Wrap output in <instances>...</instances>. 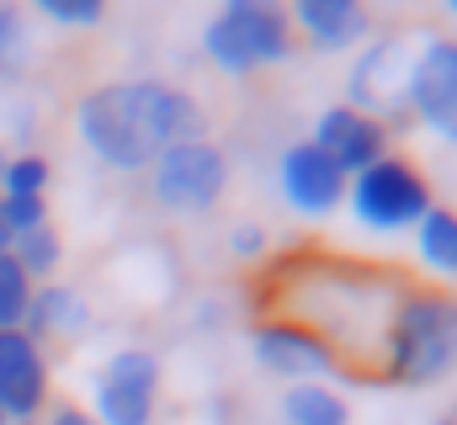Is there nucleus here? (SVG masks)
Returning a JSON list of instances; mask_svg holds the SVG:
<instances>
[{"label": "nucleus", "mask_w": 457, "mask_h": 425, "mask_svg": "<svg viewBox=\"0 0 457 425\" xmlns=\"http://www.w3.org/2000/svg\"><path fill=\"white\" fill-rule=\"evenodd\" d=\"M37 11H43L48 21H59V27H96V21L107 16L102 0H37Z\"/></svg>", "instance_id": "20"}, {"label": "nucleus", "mask_w": 457, "mask_h": 425, "mask_svg": "<svg viewBox=\"0 0 457 425\" xmlns=\"http://www.w3.org/2000/svg\"><path fill=\"white\" fill-rule=\"evenodd\" d=\"M282 421L287 425H351V404L330 383H293L282 394Z\"/></svg>", "instance_id": "15"}, {"label": "nucleus", "mask_w": 457, "mask_h": 425, "mask_svg": "<svg viewBox=\"0 0 457 425\" xmlns=\"http://www.w3.org/2000/svg\"><path fill=\"white\" fill-rule=\"evenodd\" d=\"M309 144L325 149V154L341 165V176L351 181L356 171H367V165H378V160L388 154V128H383L378 117H367V112H356V106L341 102V106H325V112H320Z\"/></svg>", "instance_id": "12"}, {"label": "nucleus", "mask_w": 457, "mask_h": 425, "mask_svg": "<svg viewBox=\"0 0 457 425\" xmlns=\"http://www.w3.org/2000/svg\"><path fill=\"white\" fill-rule=\"evenodd\" d=\"M457 372V298L442 288H410L394 298L383 329L378 383L388 388H431Z\"/></svg>", "instance_id": "2"}, {"label": "nucleus", "mask_w": 457, "mask_h": 425, "mask_svg": "<svg viewBox=\"0 0 457 425\" xmlns=\"http://www.w3.org/2000/svg\"><path fill=\"white\" fill-rule=\"evenodd\" d=\"M160 404V356L144 346L112 351L91 378V421L96 425H154Z\"/></svg>", "instance_id": "7"}, {"label": "nucleus", "mask_w": 457, "mask_h": 425, "mask_svg": "<svg viewBox=\"0 0 457 425\" xmlns=\"http://www.w3.org/2000/svg\"><path fill=\"white\" fill-rule=\"evenodd\" d=\"M37 425H96V421H91V410H86V404L59 399V404H48V415H43Z\"/></svg>", "instance_id": "24"}, {"label": "nucleus", "mask_w": 457, "mask_h": 425, "mask_svg": "<svg viewBox=\"0 0 457 425\" xmlns=\"http://www.w3.org/2000/svg\"><path fill=\"white\" fill-rule=\"evenodd\" d=\"M0 218H5V229L16 239V234L48 223V197H0Z\"/></svg>", "instance_id": "21"}, {"label": "nucleus", "mask_w": 457, "mask_h": 425, "mask_svg": "<svg viewBox=\"0 0 457 425\" xmlns=\"http://www.w3.org/2000/svg\"><path fill=\"white\" fill-rule=\"evenodd\" d=\"M21 32H27L21 5L0 0V70H11V59H16V48H21Z\"/></svg>", "instance_id": "22"}, {"label": "nucleus", "mask_w": 457, "mask_h": 425, "mask_svg": "<svg viewBox=\"0 0 457 425\" xmlns=\"http://www.w3.org/2000/svg\"><path fill=\"white\" fill-rule=\"evenodd\" d=\"M80 144L112 171H149L160 149L208 138V112L170 80H112L75 102Z\"/></svg>", "instance_id": "1"}, {"label": "nucleus", "mask_w": 457, "mask_h": 425, "mask_svg": "<svg viewBox=\"0 0 457 425\" xmlns=\"http://www.w3.org/2000/svg\"><path fill=\"white\" fill-rule=\"evenodd\" d=\"M228 250L245 255V261H255V255L271 250V234H266L261 223H234V229H228Z\"/></svg>", "instance_id": "23"}, {"label": "nucleus", "mask_w": 457, "mask_h": 425, "mask_svg": "<svg viewBox=\"0 0 457 425\" xmlns=\"http://www.w3.org/2000/svg\"><path fill=\"white\" fill-rule=\"evenodd\" d=\"M404 112L415 128L457 144V43L453 38H426L410 64Z\"/></svg>", "instance_id": "8"}, {"label": "nucleus", "mask_w": 457, "mask_h": 425, "mask_svg": "<svg viewBox=\"0 0 457 425\" xmlns=\"http://www.w3.org/2000/svg\"><path fill=\"white\" fill-rule=\"evenodd\" d=\"M0 410L11 425L48 410V356L27 329H0Z\"/></svg>", "instance_id": "11"}, {"label": "nucleus", "mask_w": 457, "mask_h": 425, "mask_svg": "<svg viewBox=\"0 0 457 425\" xmlns=\"http://www.w3.org/2000/svg\"><path fill=\"white\" fill-rule=\"evenodd\" d=\"M48 176H54V165H48L37 149H21V154L5 160L0 197H48Z\"/></svg>", "instance_id": "18"}, {"label": "nucleus", "mask_w": 457, "mask_h": 425, "mask_svg": "<svg viewBox=\"0 0 457 425\" xmlns=\"http://www.w3.org/2000/svg\"><path fill=\"white\" fill-rule=\"evenodd\" d=\"M149 192L154 203L176 218H197L213 212L219 197L228 192V154L213 138H192V144H170L154 154L149 165Z\"/></svg>", "instance_id": "5"}, {"label": "nucleus", "mask_w": 457, "mask_h": 425, "mask_svg": "<svg viewBox=\"0 0 457 425\" xmlns=\"http://www.w3.org/2000/svg\"><path fill=\"white\" fill-rule=\"evenodd\" d=\"M86 298L75 293V288H59V282H43V288H32V304H27V319H21V329L43 346L48 335H80L86 329Z\"/></svg>", "instance_id": "14"}, {"label": "nucleus", "mask_w": 457, "mask_h": 425, "mask_svg": "<svg viewBox=\"0 0 457 425\" xmlns=\"http://www.w3.org/2000/svg\"><path fill=\"white\" fill-rule=\"evenodd\" d=\"M345 208L372 234H404L436 208V197H431V181L420 176L415 160L383 154L378 165H367L345 181Z\"/></svg>", "instance_id": "4"}, {"label": "nucleus", "mask_w": 457, "mask_h": 425, "mask_svg": "<svg viewBox=\"0 0 457 425\" xmlns=\"http://www.w3.org/2000/svg\"><path fill=\"white\" fill-rule=\"evenodd\" d=\"M277 187H282L287 208L303 212V218H330V212L345 203L341 165H336L325 149H314L309 138H298V144L282 149V160H277Z\"/></svg>", "instance_id": "10"}, {"label": "nucleus", "mask_w": 457, "mask_h": 425, "mask_svg": "<svg viewBox=\"0 0 457 425\" xmlns=\"http://www.w3.org/2000/svg\"><path fill=\"white\" fill-rule=\"evenodd\" d=\"M11 255H16V266L27 271V282L43 288V282L59 271V261H64V234H59L54 223H37V229H27V234L11 239Z\"/></svg>", "instance_id": "17"}, {"label": "nucleus", "mask_w": 457, "mask_h": 425, "mask_svg": "<svg viewBox=\"0 0 457 425\" xmlns=\"http://www.w3.org/2000/svg\"><path fill=\"white\" fill-rule=\"evenodd\" d=\"M287 21H293V38H303V43H314V48H325V54L356 48V43H367V32H372V16H367V5H356V0H298V5L287 11Z\"/></svg>", "instance_id": "13"}, {"label": "nucleus", "mask_w": 457, "mask_h": 425, "mask_svg": "<svg viewBox=\"0 0 457 425\" xmlns=\"http://www.w3.org/2000/svg\"><path fill=\"white\" fill-rule=\"evenodd\" d=\"M447 5H453V16H457V0H447ZM453 43H457V38H453Z\"/></svg>", "instance_id": "26"}, {"label": "nucleus", "mask_w": 457, "mask_h": 425, "mask_svg": "<svg viewBox=\"0 0 457 425\" xmlns=\"http://www.w3.org/2000/svg\"><path fill=\"white\" fill-rule=\"evenodd\" d=\"M415 48H420V43H410V38H399V32H388V38H378V43H361V48H356V64H351V75H345V91H351L345 106L378 117L388 133H394V128L410 133L415 122H410V112H404V86H410Z\"/></svg>", "instance_id": "6"}, {"label": "nucleus", "mask_w": 457, "mask_h": 425, "mask_svg": "<svg viewBox=\"0 0 457 425\" xmlns=\"http://www.w3.org/2000/svg\"><path fill=\"white\" fill-rule=\"evenodd\" d=\"M453 425H457V410H453Z\"/></svg>", "instance_id": "29"}, {"label": "nucleus", "mask_w": 457, "mask_h": 425, "mask_svg": "<svg viewBox=\"0 0 457 425\" xmlns=\"http://www.w3.org/2000/svg\"><path fill=\"white\" fill-rule=\"evenodd\" d=\"M415 250H420L426 271L457 277V208L436 203V208L426 212V218L415 223Z\"/></svg>", "instance_id": "16"}, {"label": "nucleus", "mask_w": 457, "mask_h": 425, "mask_svg": "<svg viewBox=\"0 0 457 425\" xmlns=\"http://www.w3.org/2000/svg\"><path fill=\"white\" fill-rule=\"evenodd\" d=\"M16 425H37V421H16Z\"/></svg>", "instance_id": "28"}, {"label": "nucleus", "mask_w": 457, "mask_h": 425, "mask_svg": "<svg viewBox=\"0 0 457 425\" xmlns=\"http://www.w3.org/2000/svg\"><path fill=\"white\" fill-rule=\"evenodd\" d=\"M27 304H32V282H27V271L16 266V255L5 250V255H0V329H21Z\"/></svg>", "instance_id": "19"}, {"label": "nucleus", "mask_w": 457, "mask_h": 425, "mask_svg": "<svg viewBox=\"0 0 457 425\" xmlns=\"http://www.w3.org/2000/svg\"><path fill=\"white\" fill-rule=\"evenodd\" d=\"M250 351H255V362H261L271 378H287V383H325V378H341L330 346H325L320 335H309L303 324L282 319V314L261 319V324L250 329Z\"/></svg>", "instance_id": "9"}, {"label": "nucleus", "mask_w": 457, "mask_h": 425, "mask_svg": "<svg viewBox=\"0 0 457 425\" xmlns=\"http://www.w3.org/2000/svg\"><path fill=\"white\" fill-rule=\"evenodd\" d=\"M293 48H298L293 21L271 0H228L203 27V54L224 75H255L266 64H282Z\"/></svg>", "instance_id": "3"}, {"label": "nucleus", "mask_w": 457, "mask_h": 425, "mask_svg": "<svg viewBox=\"0 0 457 425\" xmlns=\"http://www.w3.org/2000/svg\"><path fill=\"white\" fill-rule=\"evenodd\" d=\"M0 425H11V421H5V410H0Z\"/></svg>", "instance_id": "27"}, {"label": "nucleus", "mask_w": 457, "mask_h": 425, "mask_svg": "<svg viewBox=\"0 0 457 425\" xmlns=\"http://www.w3.org/2000/svg\"><path fill=\"white\" fill-rule=\"evenodd\" d=\"M431 425H453V415H436V421H431Z\"/></svg>", "instance_id": "25"}]
</instances>
